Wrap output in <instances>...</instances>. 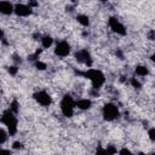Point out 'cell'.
<instances>
[{"label":"cell","mask_w":155,"mask_h":155,"mask_svg":"<svg viewBox=\"0 0 155 155\" xmlns=\"http://www.w3.org/2000/svg\"><path fill=\"white\" fill-rule=\"evenodd\" d=\"M81 74H82L84 78H86V79H88L91 81V85H92L93 90H99L105 84V75L99 69L88 68L87 70L82 71Z\"/></svg>","instance_id":"1"},{"label":"cell","mask_w":155,"mask_h":155,"mask_svg":"<svg viewBox=\"0 0 155 155\" xmlns=\"http://www.w3.org/2000/svg\"><path fill=\"white\" fill-rule=\"evenodd\" d=\"M1 124L5 126V128L8 131L10 136H15L18 131V120L17 114L12 113L10 109H6L1 114Z\"/></svg>","instance_id":"2"},{"label":"cell","mask_w":155,"mask_h":155,"mask_svg":"<svg viewBox=\"0 0 155 155\" xmlns=\"http://www.w3.org/2000/svg\"><path fill=\"white\" fill-rule=\"evenodd\" d=\"M75 108H76V101L70 94H65L62 97L59 103V109L63 116L71 117L75 113Z\"/></svg>","instance_id":"3"},{"label":"cell","mask_w":155,"mask_h":155,"mask_svg":"<svg viewBox=\"0 0 155 155\" xmlns=\"http://www.w3.org/2000/svg\"><path fill=\"white\" fill-rule=\"evenodd\" d=\"M102 115L105 121H114L120 116V110L116 104L114 103H107L102 108Z\"/></svg>","instance_id":"4"},{"label":"cell","mask_w":155,"mask_h":155,"mask_svg":"<svg viewBox=\"0 0 155 155\" xmlns=\"http://www.w3.org/2000/svg\"><path fill=\"white\" fill-rule=\"evenodd\" d=\"M108 25H109L110 30H111L113 33H115L116 35L125 36V35L127 34L126 27L120 22L119 18H116V17H114V16H113V17H109V19H108Z\"/></svg>","instance_id":"5"},{"label":"cell","mask_w":155,"mask_h":155,"mask_svg":"<svg viewBox=\"0 0 155 155\" xmlns=\"http://www.w3.org/2000/svg\"><path fill=\"white\" fill-rule=\"evenodd\" d=\"M71 52V47H70V44L65 40H61L58 41L56 45H54V48H53V53L59 57V58H64V57H68Z\"/></svg>","instance_id":"6"},{"label":"cell","mask_w":155,"mask_h":155,"mask_svg":"<svg viewBox=\"0 0 155 155\" xmlns=\"http://www.w3.org/2000/svg\"><path fill=\"white\" fill-rule=\"evenodd\" d=\"M74 58L76 59L78 63H81V64H85L87 68H91L92 67V56L90 53V51H87L86 48H82V50H79L74 53Z\"/></svg>","instance_id":"7"},{"label":"cell","mask_w":155,"mask_h":155,"mask_svg":"<svg viewBox=\"0 0 155 155\" xmlns=\"http://www.w3.org/2000/svg\"><path fill=\"white\" fill-rule=\"evenodd\" d=\"M34 101L40 104L41 107H50L52 104V97L50 96L48 92H46L45 90H39L33 94Z\"/></svg>","instance_id":"8"},{"label":"cell","mask_w":155,"mask_h":155,"mask_svg":"<svg viewBox=\"0 0 155 155\" xmlns=\"http://www.w3.org/2000/svg\"><path fill=\"white\" fill-rule=\"evenodd\" d=\"M33 13V8L28 4H15V15L18 17H28Z\"/></svg>","instance_id":"9"},{"label":"cell","mask_w":155,"mask_h":155,"mask_svg":"<svg viewBox=\"0 0 155 155\" xmlns=\"http://www.w3.org/2000/svg\"><path fill=\"white\" fill-rule=\"evenodd\" d=\"M0 13L5 16H10L15 13V5L10 1H0Z\"/></svg>","instance_id":"10"},{"label":"cell","mask_w":155,"mask_h":155,"mask_svg":"<svg viewBox=\"0 0 155 155\" xmlns=\"http://www.w3.org/2000/svg\"><path fill=\"white\" fill-rule=\"evenodd\" d=\"M92 107V102L88 98H80L76 101V108L80 110H88Z\"/></svg>","instance_id":"11"},{"label":"cell","mask_w":155,"mask_h":155,"mask_svg":"<svg viewBox=\"0 0 155 155\" xmlns=\"http://www.w3.org/2000/svg\"><path fill=\"white\" fill-rule=\"evenodd\" d=\"M134 74L137 76H140V78H145L148 76L149 74V68L147 65H143V64H138L134 67Z\"/></svg>","instance_id":"12"},{"label":"cell","mask_w":155,"mask_h":155,"mask_svg":"<svg viewBox=\"0 0 155 155\" xmlns=\"http://www.w3.org/2000/svg\"><path fill=\"white\" fill-rule=\"evenodd\" d=\"M40 42L42 48H50L53 45V39L51 35H42L40 39Z\"/></svg>","instance_id":"13"},{"label":"cell","mask_w":155,"mask_h":155,"mask_svg":"<svg viewBox=\"0 0 155 155\" xmlns=\"http://www.w3.org/2000/svg\"><path fill=\"white\" fill-rule=\"evenodd\" d=\"M76 21H78V23H79L80 25H82V27H88V25H90V17H88L87 15H85V13H79V15H76Z\"/></svg>","instance_id":"14"},{"label":"cell","mask_w":155,"mask_h":155,"mask_svg":"<svg viewBox=\"0 0 155 155\" xmlns=\"http://www.w3.org/2000/svg\"><path fill=\"white\" fill-rule=\"evenodd\" d=\"M8 136H10L8 131H7L5 127H1V128H0V145H4V144L6 143Z\"/></svg>","instance_id":"15"},{"label":"cell","mask_w":155,"mask_h":155,"mask_svg":"<svg viewBox=\"0 0 155 155\" xmlns=\"http://www.w3.org/2000/svg\"><path fill=\"white\" fill-rule=\"evenodd\" d=\"M8 109H10L12 113L18 114V111H19V103H18V101H17V99H13V101L10 103Z\"/></svg>","instance_id":"16"},{"label":"cell","mask_w":155,"mask_h":155,"mask_svg":"<svg viewBox=\"0 0 155 155\" xmlns=\"http://www.w3.org/2000/svg\"><path fill=\"white\" fill-rule=\"evenodd\" d=\"M34 67L38 69V70H45L46 68H47V64L45 63V62H42V61H36L35 63H34Z\"/></svg>","instance_id":"17"},{"label":"cell","mask_w":155,"mask_h":155,"mask_svg":"<svg viewBox=\"0 0 155 155\" xmlns=\"http://www.w3.org/2000/svg\"><path fill=\"white\" fill-rule=\"evenodd\" d=\"M130 84H131V86L134 87V88H140V87H142V84L139 82L138 78H131V79H130Z\"/></svg>","instance_id":"18"},{"label":"cell","mask_w":155,"mask_h":155,"mask_svg":"<svg viewBox=\"0 0 155 155\" xmlns=\"http://www.w3.org/2000/svg\"><path fill=\"white\" fill-rule=\"evenodd\" d=\"M18 69H19V68H18L17 65H10V67L7 68V71H8V74H10V75L15 76V75H17Z\"/></svg>","instance_id":"19"},{"label":"cell","mask_w":155,"mask_h":155,"mask_svg":"<svg viewBox=\"0 0 155 155\" xmlns=\"http://www.w3.org/2000/svg\"><path fill=\"white\" fill-rule=\"evenodd\" d=\"M12 150H21V149H23V144H22V142H19V140H16V142H13L12 143Z\"/></svg>","instance_id":"20"},{"label":"cell","mask_w":155,"mask_h":155,"mask_svg":"<svg viewBox=\"0 0 155 155\" xmlns=\"http://www.w3.org/2000/svg\"><path fill=\"white\" fill-rule=\"evenodd\" d=\"M117 154H119V155H134L128 148H121V149L117 151Z\"/></svg>","instance_id":"21"},{"label":"cell","mask_w":155,"mask_h":155,"mask_svg":"<svg viewBox=\"0 0 155 155\" xmlns=\"http://www.w3.org/2000/svg\"><path fill=\"white\" fill-rule=\"evenodd\" d=\"M148 138L151 142H155V127H151L148 130Z\"/></svg>","instance_id":"22"},{"label":"cell","mask_w":155,"mask_h":155,"mask_svg":"<svg viewBox=\"0 0 155 155\" xmlns=\"http://www.w3.org/2000/svg\"><path fill=\"white\" fill-rule=\"evenodd\" d=\"M94 155H109V153H108V150H107V148H103V147H99L97 150H96V153H94Z\"/></svg>","instance_id":"23"},{"label":"cell","mask_w":155,"mask_h":155,"mask_svg":"<svg viewBox=\"0 0 155 155\" xmlns=\"http://www.w3.org/2000/svg\"><path fill=\"white\" fill-rule=\"evenodd\" d=\"M107 150H108L109 155H115L117 153V149L114 145H107Z\"/></svg>","instance_id":"24"},{"label":"cell","mask_w":155,"mask_h":155,"mask_svg":"<svg viewBox=\"0 0 155 155\" xmlns=\"http://www.w3.org/2000/svg\"><path fill=\"white\" fill-rule=\"evenodd\" d=\"M0 155H12V153L10 151V149L1 148V149H0Z\"/></svg>","instance_id":"25"},{"label":"cell","mask_w":155,"mask_h":155,"mask_svg":"<svg viewBox=\"0 0 155 155\" xmlns=\"http://www.w3.org/2000/svg\"><path fill=\"white\" fill-rule=\"evenodd\" d=\"M150 61H151L153 63H155V52H154V53L150 56Z\"/></svg>","instance_id":"26"},{"label":"cell","mask_w":155,"mask_h":155,"mask_svg":"<svg viewBox=\"0 0 155 155\" xmlns=\"http://www.w3.org/2000/svg\"><path fill=\"white\" fill-rule=\"evenodd\" d=\"M138 155H148V154H145V153H142V151H140V153H138Z\"/></svg>","instance_id":"27"},{"label":"cell","mask_w":155,"mask_h":155,"mask_svg":"<svg viewBox=\"0 0 155 155\" xmlns=\"http://www.w3.org/2000/svg\"><path fill=\"white\" fill-rule=\"evenodd\" d=\"M148 155H155V153H150V154H148Z\"/></svg>","instance_id":"28"}]
</instances>
